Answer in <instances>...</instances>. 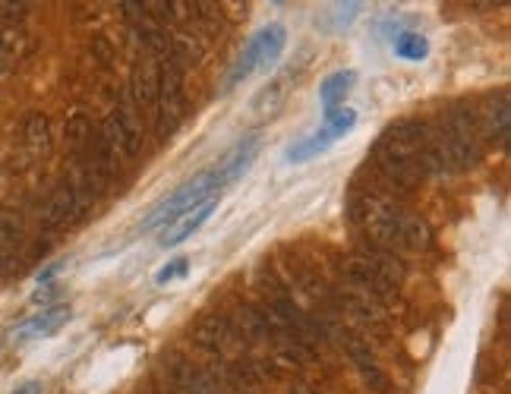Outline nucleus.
<instances>
[{"mask_svg": "<svg viewBox=\"0 0 511 394\" xmlns=\"http://www.w3.org/2000/svg\"><path fill=\"white\" fill-rule=\"evenodd\" d=\"M369 164L385 183L398 187L401 193H414L423 177H439L429 149L427 120H398L392 123L375 145L369 149Z\"/></svg>", "mask_w": 511, "mask_h": 394, "instance_id": "1", "label": "nucleus"}, {"mask_svg": "<svg viewBox=\"0 0 511 394\" xmlns=\"http://www.w3.org/2000/svg\"><path fill=\"white\" fill-rule=\"evenodd\" d=\"M225 183L227 180H225V174H221V168H208V171H202V174H196L193 180H187L181 189H174L168 199H162L155 208H152V215L143 221V231H155V227L174 224L177 218L193 212V208L202 206L206 199H215Z\"/></svg>", "mask_w": 511, "mask_h": 394, "instance_id": "2", "label": "nucleus"}, {"mask_svg": "<svg viewBox=\"0 0 511 394\" xmlns=\"http://www.w3.org/2000/svg\"><path fill=\"white\" fill-rule=\"evenodd\" d=\"M158 60V108H155V133L158 139H171L174 129L187 117V85H183V66L168 54Z\"/></svg>", "mask_w": 511, "mask_h": 394, "instance_id": "3", "label": "nucleus"}, {"mask_svg": "<svg viewBox=\"0 0 511 394\" xmlns=\"http://www.w3.org/2000/svg\"><path fill=\"white\" fill-rule=\"evenodd\" d=\"M98 139L114 152V158H123V162H133L143 149V120H139L137 108L130 104V98L123 95L117 110H110L101 123L95 127Z\"/></svg>", "mask_w": 511, "mask_h": 394, "instance_id": "4", "label": "nucleus"}, {"mask_svg": "<svg viewBox=\"0 0 511 394\" xmlns=\"http://www.w3.org/2000/svg\"><path fill=\"white\" fill-rule=\"evenodd\" d=\"M354 127H357V114L350 108H341V104H335V108H325V123L316 129V133L297 139V143L287 149V162L304 164V162H310V158L322 155V152H329L338 139L348 136Z\"/></svg>", "mask_w": 511, "mask_h": 394, "instance_id": "5", "label": "nucleus"}, {"mask_svg": "<svg viewBox=\"0 0 511 394\" xmlns=\"http://www.w3.org/2000/svg\"><path fill=\"white\" fill-rule=\"evenodd\" d=\"M92 206H95V199L85 196L83 189L73 187V183L64 177V180L48 193V199L41 202L39 218L48 231H64V227H73V224H79V221L89 218Z\"/></svg>", "mask_w": 511, "mask_h": 394, "instance_id": "6", "label": "nucleus"}, {"mask_svg": "<svg viewBox=\"0 0 511 394\" xmlns=\"http://www.w3.org/2000/svg\"><path fill=\"white\" fill-rule=\"evenodd\" d=\"M341 278H344V291L363 293V297L375 300V303H392L398 297V285H392L389 278L375 275L373 268H366L357 256H348L341 262Z\"/></svg>", "mask_w": 511, "mask_h": 394, "instance_id": "7", "label": "nucleus"}, {"mask_svg": "<svg viewBox=\"0 0 511 394\" xmlns=\"http://www.w3.org/2000/svg\"><path fill=\"white\" fill-rule=\"evenodd\" d=\"M193 341L199 344L206 354L221 356L231 344H243L237 325L227 316H218V312H208V316L199 319V325L193 328Z\"/></svg>", "mask_w": 511, "mask_h": 394, "instance_id": "8", "label": "nucleus"}, {"mask_svg": "<svg viewBox=\"0 0 511 394\" xmlns=\"http://www.w3.org/2000/svg\"><path fill=\"white\" fill-rule=\"evenodd\" d=\"M127 98H130V104L137 108L139 117H152V120H155V108H158V60H143V64L133 66Z\"/></svg>", "mask_w": 511, "mask_h": 394, "instance_id": "9", "label": "nucleus"}, {"mask_svg": "<svg viewBox=\"0 0 511 394\" xmlns=\"http://www.w3.org/2000/svg\"><path fill=\"white\" fill-rule=\"evenodd\" d=\"M354 256L360 258L366 268H373L375 275L389 278L392 285H398V287H401V281L408 278V266H404V258L398 256V252L385 250V246L373 243V240H366V237L357 240V252H354Z\"/></svg>", "mask_w": 511, "mask_h": 394, "instance_id": "10", "label": "nucleus"}, {"mask_svg": "<svg viewBox=\"0 0 511 394\" xmlns=\"http://www.w3.org/2000/svg\"><path fill=\"white\" fill-rule=\"evenodd\" d=\"M22 258V221L16 212L0 208V275H10Z\"/></svg>", "mask_w": 511, "mask_h": 394, "instance_id": "11", "label": "nucleus"}, {"mask_svg": "<svg viewBox=\"0 0 511 394\" xmlns=\"http://www.w3.org/2000/svg\"><path fill=\"white\" fill-rule=\"evenodd\" d=\"M344 347H348L350 363H354L357 372L363 375L366 388H373L375 394H392V381H389V375L382 372V366H379V363H375V354L366 347V344L357 341V337H348V341H344Z\"/></svg>", "mask_w": 511, "mask_h": 394, "instance_id": "12", "label": "nucleus"}, {"mask_svg": "<svg viewBox=\"0 0 511 394\" xmlns=\"http://www.w3.org/2000/svg\"><path fill=\"white\" fill-rule=\"evenodd\" d=\"M215 208H218V196L215 199H206L202 206H196L193 212H187L183 218H177L174 224L171 227H164V233H162V246H181V243H187L189 237H193L196 231H199L202 224H206L208 218L215 215Z\"/></svg>", "mask_w": 511, "mask_h": 394, "instance_id": "13", "label": "nucleus"}, {"mask_svg": "<svg viewBox=\"0 0 511 394\" xmlns=\"http://www.w3.org/2000/svg\"><path fill=\"white\" fill-rule=\"evenodd\" d=\"M70 316H73L70 306H48V310H41L39 316L29 319L26 325H20V331H16V341H35V337L57 335V331L70 322Z\"/></svg>", "mask_w": 511, "mask_h": 394, "instance_id": "14", "label": "nucleus"}, {"mask_svg": "<svg viewBox=\"0 0 511 394\" xmlns=\"http://www.w3.org/2000/svg\"><path fill=\"white\" fill-rule=\"evenodd\" d=\"M260 155V136H246V139H240L237 145H233L231 152H227L225 158H221V174H225V180L227 183H233V180H240V177L250 171V164H252V158Z\"/></svg>", "mask_w": 511, "mask_h": 394, "instance_id": "15", "label": "nucleus"}, {"mask_svg": "<svg viewBox=\"0 0 511 394\" xmlns=\"http://www.w3.org/2000/svg\"><path fill=\"white\" fill-rule=\"evenodd\" d=\"M508 92H498V101L492 98L489 108H486V114L480 117V123H483V136L496 139L502 149H508Z\"/></svg>", "mask_w": 511, "mask_h": 394, "instance_id": "16", "label": "nucleus"}, {"mask_svg": "<svg viewBox=\"0 0 511 394\" xmlns=\"http://www.w3.org/2000/svg\"><path fill=\"white\" fill-rule=\"evenodd\" d=\"M256 41H260V70H266L281 57L287 45V32L285 26H266L262 32H256Z\"/></svg>", "mask_w": 511, "mask_h": 394, "instance_id": "17", "label": "nucleus"}, {"mask_svg": "<svg viewBox=\"0 0 511 394\" xmlns=\"http://www.w3.org/2000/svg\"><path fill=\"white\" fill-rule=\"evenodd\" d=\"M357 83V73L354 70H338L331 73L329 79H325L322 85H319V101L325 104V108H335V104L344 101V95H348L350 89H354Z\"/></svg>", "mask_w": 511, "mask_h": 394, "instance_id": "18", "label": "nucleus"}, {"mask_svg": "<svg viewBox=\"0 0 511 394\" xmlns=\"http://www.w3.org/2000/svg\"><path fill=\"white\" fill-rule=\"evenodd\" d=\"M22 136H26V149L32 152V155H45V152L51 149V123H48V117L45 114L29 117Z\"/></svg>", "mask_w": 511, "mask_h": 394, "instance_id": "19", "label": "nucleus"}, {"mask_svg": "<svg viewBox=\"0 0 511 394\" xmlns=\"http://www.w3.org/2000/svg\"><path fill=\"white\" fill-rule=\"evenodd\" d=\"M395 54L401 60H410V64H420L429 54V41L420 32H401L395 39Z\"/></svg>", "mask_w": 511, "mask_h": 394, "instance_id": "20", "label": "nucleus"}, {"mask_svg": "<svg viewBox=\"0 0 511 394\" xmlns=\"http://www.w3.org/2000/svg\"><path fill=\"white\" fill-rule=\"evenodd\" d=\"M89 139H92V120L85 114H73L70 120H66V143L73 145V155H76Z\"/></svg>", "mask_w": 511, "mask_h": 394, "instance_id": "21", "label": "nucleus"}, {"mask_svg": "<svg viewBox=\"0 0 511 394\" xmlns=\"http://www.w3.org/2000/svg\"><path fill=\"white\" fill-rule=\"evenodd\" d=\"M189 272V258H171L168 266L164 268H158V275H155V285H174L177 278H183V275Z\"/></svg>", "mask_w": 511, "mask_h": 394, "instance_id": "22", "label": "nucleus"}, {"mask_svg": "<svg viewBox=\"0 0 511 394\" xmlns=\"http://www.w3.org/2000/svg\"><path fill=\"white\" fill-rule=\"evenodd\" d=\"M89 51H92V57H95L101 66H110V64H114V45H110V41L104 39V35H95V39H92Z\"/></svg>", "mask_w": 511, "mask_h": 394, "instance_id": "23", "label": "nucleus"}, {"mask_svg": "<svg viewBox=\"0 0 511 394\" xmlns=\"http://www.w3.org/2000/svg\"><path fill=\"white\" fill-rule=\"evenodd\" d=\"M57 272H60V262H54V266L41 268V272H39V285H51V278H54Z\"/></svg>", "mask_w": 511, "mask_h": 394, "instance_id": "24", "label": "nucleus"}, {"mask_svg": "<svg viewBox=\"0 0 511 394\" xmlns=\"http://www.w3.org/2000/svg\"><path fill=\"white\" fill-rule=\"evenodd\" d=\"M41 391V385L39 381H26L22 388H16V391H10V394H39Z\"/></svg>", "mask_w": 511, "mask_h": 394, "instance_id": "25", "label": "nucleus"}, {"mask_svg": "<svg viewBox=\"0 0 511 394\" xmlns=\"http://www.w3.org/2000/svg\"><path fill=\"white\" fill-rule=\"evenodd\" d=\"M291 394H319V391L306 385V381H297V385H291Z\"/></svg>", "mask_w": 511, "mask_h": 394, "instance_id": "26", "label": "nucleus"}, {"mask_svg": "<svg viewBox=\"0 0 511 394\" xmlns=\"http://www.w3.org/2000/svg\"><path fill=\"white\" fill-rule=\"evenodd\" d=\"M7 66H10V57H7V54H4V51H0V73L7 70Z\"/></svg>", "mask_w": 511, "mask_h": 394, "instance_id": "27", "label": "nucleus"}, {"mask_svg": "<svg viewBox=\"0 0 511 394\" xmlns=\"http://www.w3.org/2000/svg\"><path fill=\"white\" fill-rule=\"evenodd\" d=\"M143 394H171L168 388H149V391H143Z\"/></svg>", "mask_w": 511, "mask_h": 394, "instance_id": "28", "label": "nucleus"}]
</instances>
